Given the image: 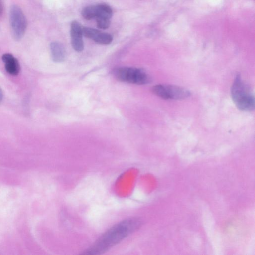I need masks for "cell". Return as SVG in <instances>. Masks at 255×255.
<instances>
[{
	"mask_svg": "<svg viewBox=\"0 0 255 255\" xmlns=\"http://www.w3.org/2000/svg\"><path fill=\"white\" fill-rule=\"evenodd\" d=\"M137 218H129L117 224L106 232L84 254H102L135 231L140 226Z\"/></svg>",
	"mask_w": 255,
	"mask_h": 255,
	"instance_id": "1",
	"label": "cell"
},
{
	"mask_svg": "<svg viewBox=\"0 0 255 255\" xmlns=\"http://www.w3.org/2000/svg\"><path fill=\"white\" fill-rule=\"evenodd\" d=\"M232 99L237 108L251 111L255 109V96L240 74L236 75L231 88Z\"/></svg>",
	"mask_w": 255,
	"mask_h": 255,
	"instance_id": "2",
	"label": "cell"
},
{
	"mask_svg": "<svg viewBox=\"0 0 255 255\" xmlns=\"http://www.w3.org/2000/svg\"><path fill=\"white\" fill-rule=\"evenodd\" d=\"M113 74L118 81L137 85L147 84L151 80L145 71L137 68L118 67L113 70Z\"/></svg>",
	"mask_w": 255,
	"mask_h": 255,
	"instance_id": "3",
	"label": "cell"
},
{
	"mask_svg": "<svg viewBox=\"0 0 255 255\" xmlns=\"http://www.w3.org/2000/svg\"><path fill=\"white\" fill-rule=\"evenodd\" d=\"M9 22L13 38L16 41L20 40L26 32L27 22L22 10L17 5H13L10 8Z\"/></svg>",
	"mask_w": 255,
	"mask_h": 255,
	"instance_id": "4",
	"label": "cell"
},
{
	"mask_svg": "<svg viewBox=\"0 0 255 255\" xmlns=\"http://www.w3.org/2000/svg\"><path fill=\"white\" fill-rule=\"evenodd\" d=\"M151 90L156 96L167 100L184 99L191 95L187 89L172 85L158 84L154 86Z\"/></svg>",
	"mask_w": 255,
	"mask_h": 255,
	"instance_id": "5",
	"label": "cell"
},
{
	"mask_svg": "<svg viewBox=\"0 0 255 255\" xmlns=\"http://www.w3.org/2000/svg\"><path fill=\"white\" fill-rule=\"evenodd\" d=\"M113 11L106 4H99L85 7L81 11V15L87 20L92 19L110 20Z\"/></svg>",
	"mask_w": 255,
	"mask_h": 255,
	"instance_id": "6",
	"label": "cell"
},
{
	"mask_svg": "<svg viewBox=\"0 0 255 255\" xmlns=\"http://www.w3.org/2000/svg\"><path fill=\"white\" fill-rule=\"evenodd\" d=\"M82 32L84 36L98 44L108 45L113 40V37L110 34L91 27H82Z\"/></svg>",
	"mask_w": 255,
	"mask_h": 255,
	"instance_id": "7",
	"label": "cell"
},
{
	"mask_svg": "<svg viewBox=\"0 0 255 255\" xmlns=\"http://www.w3.org/2000/svg\"><path fill=\"white\" fill-rule=\"evenodd\" d=\"M83 35L82 26L78 22L73 21L70 28L71 42L73 48L77 52L84 49Z\"/></svg>",
	"mask_w": 255,
	"mask_h": 255,
	"instance_id": "8",
	"label": "cell"
},
{
	"mask_svg": "<svg viewBox=\"0 0 255 255\" xmlns=\"http://www.w3.org/2000/svg\"><path fill=\"white\" fill-rule=\"evenodd\" d=\"M6 71L13 76L18 75L20 70V64L18 60L10 53H5L2 56Z\"/></svg>",
	"mask_w": 255,
	"mask_h": 255,
	"instance_id": "9",
	"label": "cell"
},
{
	"mask_svg": "<svg viewBox=\"0 0 255 255\" xmlns=\"http://www.w3.org/2000/svg\"><path fill=\"white\" fill-rule=\"evenodd\" d=\"M52 59L55 62H63L65 59L66 52L64 46L58 42H53L50 44Z\"/></svg>",
	"mask_w": 255,
	"mask_h": 255,
	"instance_id": "10",
	"label": "cell"
},
{
	"mask_svg": "<svg viewBox=\"0 0 255 255\" xmlns=\"http://www.w3.org/2000/svg\"><path fill=\"white\" fill-rule=\"evenodd\" d=\"M97 26L102 29H107L110 25V20L108 19H97Z\"/></svg>",
	"mask_w": 255,
	"mask_h": 255,
	"instance_id": "11",
	"label": "cell"
},
{
	"mask_svg": "<svg viewBox=\"0 0 255 255\" xmlns=\"http://www.w3.org/2000/svg\"><path fill=\"white\" fill-rule=\"evenodd\" d=\"M3 97V92H2L1 88L0 87V103L2 100Z\"/></svg>",
	"mask_w": 255,
	"mask_h": 255,
	"instance_id": "12",
	"label": "cell"
},
{
	"mask_svg": "<svg viewBox=\"0 0 255 255\" xmlns=\"http://www.w3.org/2000/svg\"><path fill=\"white\" fill-rule=\"evenodd\" d=\"M1 11H2V5H1V1L0 0V15L1 14Z\"/></svg>",
	"mask_w": 255,
	"mask_h": 255,
	"instance_id": "13",
	"label": "cell"
}]
</instances>
